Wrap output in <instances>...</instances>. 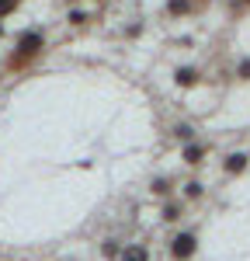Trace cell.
I'll use <instances>...</instances> for the list:
<instances>
[{
  "label": "cell",
  "instance_id": "6da1fadb",
  "mask_svg": "<svg viewBox=\"0 0 250 261\" xmlns=\"http://www.w3.org/2000/svg\"><path fill=\"white\" fill-rule=\"evenodd\" d=\"M42 49H45V39H42V32H24L18 39V49H14V56L7 60L11 70H21V66H28V63L39 56Z\"/></svg>",
  "mask_w": 250,
  "mask_h": 261
},
{
  "label": "cell",
  "instance_id": "7a4b0ae2",
  "mask_svg": "<svg viewBox=\"0 0 250 261\" xmlns=\"http://www.w3.org/2000/svg\"><path fill=\"white\" fill-rule=\"evenodd\" d=\"M198 254V233L195 230H181L174 241H170V258L174 261H191Z\"/></svg>",
  "mask_w": 250,
  "mask_h": 261
},
{
  "label": "cell",
  "instance_id": "3957f363",
  "mask_svg": "<svg viewBox=\"0 0 250 261\" xmlns=\"http://www.w3.org/2000/svg\"><path fill=\"white\" fill-rule=\"evenodd\" d=\"M247 164H250L247 153H229L226 161H223V171H226V174H243V171H247Z\"/></svg>",
  "mask_w": 250,
  "mask_h": 261
},
{
  "label": "cell",
  "instance_id": "277c9868",
  "mask_svg": "<svg viewBox=\"0 0 250 261\" xmlns=\"http://www.w3.org/2000/svg\"><path fill=\"white\" fill-rule=\"evenodd\" d=\"M118 261H149V247L146 244H125Z\"/></svg>",
  "mask_w": 250,
  "mask_h": 261
},
{
  "label": "cell",
  "instance_id": "5b68a950",
  "mask_svg": "<svg viewBox=\"0 0 250 261\" xmlns=\"http://www.w3.org/2000/svg\"><path fill=\"white\" fill-rule=\"evenodd\" d=\"M181 157H184V164L195 167V164L205 161V146H202V143H184V153H181Z\"/></svg>",
  "mask_w": 250,
  "mask_h": 261
},
{
  "label": "cell",
  "instance_id": "8992f818",
  "mask_svg": "<svg viewBox=\"0 0 250 261\" xmlns=\"http://www.w3.org/2000/svg\"><path fill=\"white\" fill-rule=\"evenodd\" d=\"M174 81L181 84V87H195V84H198V70H191V66H181Z\"/></svg>",
  "mask_w": 250,
  "mask_h": 261
},
{
  "label": "cell",
  "instance_id": "52a82bcc",
  "mask_svg": "<svg viewBox=\"0 0 250 261\" xmlns=\"http://www.w3.org/2000/svg\"><path fill=\"white\" fill-rule=\"evenodd\" d=\"M160 220L164 223H177L181 220V202H167L164 209H160Z\"/></svg>",
  "mask_w": 250,
  "mask_h": 261
},
{
  "label": "cell",
  "instance_id": "ba28073f",
  "mask_svg": "<svg viewBox=\"0 0 250 261\" xmlns=\"http://www.w3.org/2000/svg\"><path fill=\"white\" fill-rule=\"evenodd\" d=\"M101 254L108 261H118V258H122V244H118V241H104L101 244Z\"/></svg>",
  "mask_w": 250,
  "mask_h": 261
},
{
  "label": "cell",
  "instance_id": "9c48e42d",
  "mask_svg": "<svg viewBox=\"0 0 250 261\" xmlns=\"http://www.w3.org/2000/svg\"><path fill=\"white\" fill-rule=\"evenodd\" d=\"M205 195V185L202 181H188L184 185V199H202Z\"/></svg>",
  "mask_w": 250,
  "mask_h": 261
},
{
  "label": "cell",
  "instance_id": "30bf717a",
  "mask_svg": "<svg viewBox=\"0 0 250 261\" xmlns=\"http://www.w3.org/2000/svg\"><path fill=\"white\" fill-rule=\"evenodd\" d=\"M167 11L170 14H188L191 11V0H167Z\"/></svg>",
  "mask_w": 250,
  "mask_h": 261
},
{
  "label": "cell",
  "instance_id": "8fae6325",
  "mask_svg": "<svg viewBox=\"0 0 250 261\" xmlns=\"http://www.w3.org/2000/svg\"><path fill=\"white\" fill-rule=\"evenodd\" d=\"M149 192H153V195H170V181H167V178H153Z\"/></svg>",
  "mask_w": 250,
  "mask_h": 261
},
{
  "label": "cell",
  "instance_id": "7c38bea8",
  "mask_svg": "<svg viewBox=\"0 0 250 261\" xmlns=\"http://www.w3.org/2000/svg\"><path fill=\"white\" fill-rule=\"evenodd\" d=\"M174 136H177V140H184V143H195V140H191V136H195V129L181 122V125H174Z\"/></svg>",
  "mask_w": 250,
  "mask_h": 261
},
{
  "label": "cell",
  "instance_id": "4fadbf2b",
  "mask_svg": "<svg viewBox=\"0 0 250 261\" xmlns=\"http://www.w3.org/2000/svg\"><path fill=\"white\" fill-rule=\"evenodd\" d=\"M14 11H18V0H0V18L14 14Z\"/></svg>",
  "mask_w": 250,
  "mask_h": 261
},
{
  "label": "cell",
  "instance_id": "5bb4252c",
  "mask_svg": "<svg viewBox=\"0 0 250 261\" xmlns=\"http://www.w3.org/2000/svg\"><path fill=\"white\" fill-rule=\"evenodd\" d=\"M236 77H240V81H250V60H240V66H236Z\"/></svg>",
  "mask_w": 250,
  "mask_h": 261
},
{
  "label": "cell",
  "instance_id": "9a60e30c",
  "mask_svg": "<svg viewBox=\"0 0 250 261\" xmlns=\"http://www.w3.org/2000/svg\"><path fill=\"white\" fill-rule=\"evenodd\" d=\"M83 21H87L83 11H70V24H83Z\"/></svg>",
  "mask_w": 250,
  "mask_h": 261
},
{
  "label": "cell",
  "instance_id": "2e32d148",
  "mask_svg": "<svg viewBox=\"0 0 250 261\" xmlns=\"http://www.w3.org/2000/svg\"><path fill=\"white\" fill-rule=\"evenodd\" d=\"M0 39H4V24H0Z\"/></svg>",
  "mask_w": 250,
  "mask_h": 261
},
{
  "label": "cell",
  "instance_id": "e0dca14e",
  "mask_svg": "<svg viewBox=\"0 0 250 261\" xmlns=\"http://www.w3.org/2000/svg\"><path fill=\"white\" fill-rule=\"evenodd\" d=\"M247 4H250V0H247Z\"/></svg>",
  "mask_w": 250,
  "mask_h": 261
}]
</instances>
